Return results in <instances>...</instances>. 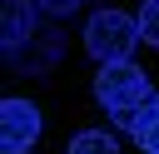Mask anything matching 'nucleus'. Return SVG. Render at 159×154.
<instances>
[{
    "label": "nucleus",
    "mask_w": 159,
    "mask_h": 154,
    "mask_svg": "<svg viewBox=\"0 0 159 154\" xmlns=\"http://www.w3.org/2000/svg\"><path fill=\"white\" fill-rule=\"evenodd\" d=\"M94 99L109 109L114 124H129V119L154 99V89H149V75H144L134 60H124V65H99V75H94Z\"/></svg>",
    "instance_id": "nucleus-1"
},
{
    "label": "nucleus",
    "mask_w": 159,
    "mask_h": 154,
    "mask_svg": "<svg viewBox=\"0 0 159 154\" xmlns=\"http://www.w3.org/2000/svg\"><path fill=\"white\" fill-rule=\"evenodd\" d=\"M139 45H144L139 20L124 15V10H94L89 25H84V50L99 65H124V60H134Z\"/></svg>",
    "instance_id": "nucleus-2"
},
{
    "label": "nucleus",
    "mask_w": 159,
    "mask_h": 154,
    "mask_svg": "<svg viewBox=\"0 0 159 154\" xmlns=\"http://www.w3.org/2000/svg\"><path fill=\"white\" fill-rule=\"evenodd\" d=\"M60 55H65V35H60L55 25H40L30 40H20V45L5 50V65H10L15 75H50V70L60 65Z\"/></svg>",
    "instance_id": "nucleus-3"
},
{
    "label": "nucleus",
    "mask_w": 159,
    "mask_h": 154,
    "mask_svg": "<svg viewBox=\"0 0 159 154\" xmlns=\"http://www.w3.org/2000/svg\"><path fill=\"white\" fill-rule=\"evenodd\" d=\"M40 139V109L30 99H5L0 104V149L5 154H25Z\"/></svg>",
    "instance_id": "nucleus-4"
},
{
    "label": "nucleus",
    "mask_w": 159,
    "mask_h": 154,
    "mask_svg": "<svg viewBox=\"0 0 159 154\" xmlns=\"http://www.w3.org/2000/svg\"><path fill=\"white\" fill-rule=\"evenodd\" d=\"M40 15H45V10H40L35 0H0V30H5L0 40H5V50L20 45V40H30V35L40 30Z\"/></svg>",
    "instance_id": "nucleus-5"
},
{
    "label": "nucleus",
    "mask_w": 159,
    "mask_h": 154,
    "mask_svg": "<svg viewBox=\"0 0 159 154\" xmlns=\"http://www.w3.org/2000/svg\"><path fill=\"white\" fill-rule=\"evenodd\" d=\"M124 129L139 139V149H144V154H159V99H149V104H144Z\"/></svg>",
    "instance_id": "nucleus-6"
},
{
    "label": "nucleus",
    "mask_w": 159,
    "mask_h": 154,
    "mask_svg": "<svg viewBox=\"0 0 159 154\" xmlns=\"http://www.w3.org/2000/svg\"><path fill=\"white\" fill-rule=\"evenodd\" d=\"M65 154H119V144H114L109 129H80V134L70 139Z\"/></svg>",
    "instance_id": "nucleus-7"
},
{
    "label": "nucleus",
    "mask_w": 159,
    "mask_h": 154,
    "mask_svg": "<svg viewBox=\"0 0 159 154\" xmlns=\"http://www.w3.org/2000/svg\"><path fill=\"white\" fill-rule=\"evenodd\" d=\"M139 35H144V45L159 50V0H144V10H139Z\"/></svg>",
    "instance_id": "nucleus-8"
},
{
    "label": "nucleus",
    "mask_w": 159,
    "mask_h": 154,
    "mask_svg": "<svg viewBox=\"0 0 159 154\" xmlns=\"http://www.w3.org/2000/svg\"><path fill=\"white\" fill-rule=\"evenodd\" d=\"M35 5H40L45 15H70V10H80L84 0H35Z\"/></svg>",
    "instance_id": "nucleus-9"
}]
</instances>
